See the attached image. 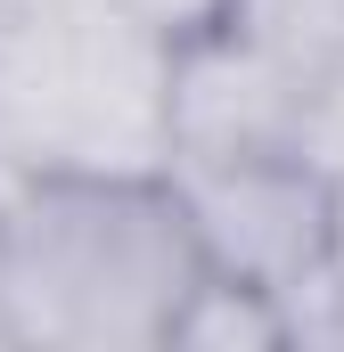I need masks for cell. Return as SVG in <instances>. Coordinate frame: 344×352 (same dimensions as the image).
I'll list each match as a JSON object with an SVG mask.
<instances>
[{"label":"cell","mask_w":344,"mask_h":352,"mask_svg":"<svg viewBox=\"0 0 344 352\" xmlns=\"http://www.w3.org/2000/svg\"><path fill=\"white\" fill-rule=\"evenodd\" d=\"M197 270L164 173H25L0 205V344L164 352Z\"/></svg>","instance_id":"6da1fadb"},{"label":"cell","mask_w":344,"mask_h":352,"mask_svg":"<svg viewBox=\"0 0 344 352\" xmlns=\"http://www.w3.org/2000/svg\"><path fill=\"white\" fill-rule=\"evenodd\" d=\"M0 148L25 173H164V25L123 0L8 8Z\"/></svg>","instance_id":"7a4b0ae2"},{"label":"cell","mask_w":344,"mask_h":352,"mask_svg":"<svg viewBox=\"0 0 344 352\" xmlns=\"http://www.w3.org/2000/svg\"><path fill=\"white\" fill-rule=\"evenodd\" d=\"M164 180L180 197V221H189L205 270L270 287L279 303L328 270L336 180H320L295 148L230 156V164H189V173H164Z\"/></svg>","instance_id":"3957f363"},{"label":"cell","mask_w":344,"mask_h":352,"mask_svg":"<svg viewBox=\"0 0 344 352\" xmlns=\"http://www.w3.org/2000/svg\"><path fill=\"white\" fill-rule=\"evenodd\" d=\"M295 90L303 82L279 58H262L255 41H238L213 16L164 33V173L287 148Z\"/></svg>","instance_id":"277c9868"},{"label":"cell","mask_w":344,"mask_h":352,"mask_svg":"<svg viewBox=\"0 0 344 352\" xmlns=\"http://www.w3.org/2000/svg\"><path fill=\"white\" fill-rule=\"evenodd\" d=\"M164 352H287V311L270 287L197 270L164 328Z\"/></svg>","instance_id":"5b68a950"},{"label":"cell","mask_w":344,"mask_h":352,"mask_svg":"<svg viewBox=\"0 0 344 352\" xmlns=\"http://www.w3.org/2000/svg\"><path fill=\"white\" fill-rule=\"evenodd\" d=\"M213 25H230L262 58H279L295 82L344 58V0H213Z\"/></svg>","instance_id":"8992f818"},{"label":"cell","mask_w":344,"mask_h":352,"mask_svg":"<svg viewBox=\"0 0 344 352\" xmlns=\"http://www.w3.org/2000/svg\"><path fill=\"white\" fill-rule=\"evenodd\" d=\"M287 148H295V156H303L320 180H344V58H328L320 74H303Z\"/></svg>","instance_id":"52a82bcc"},{"label":"cell","mask_w":344,"mask_h":352,"mask_svg":"<svg viewBox=\"0 0 344 352\" xmlns=\"http://www.w3.org/2000/svg\"><path fill=\"white\" fill-rule=\"evenodd\" d=\"M123 8H140V16H148V25H164V33L197 25V16H213V0H123Z\"/></svg>","instance_id":"ba28073f"},{"label":"cell","mask_w":344,"mask_h":352,"mask_svg":"<svg viewBox=\"0 0 344 352\" xmlns=\"http://www.w3.org/2000/svg\"><path fill=\"white\" fill-rule=\"evenodd\" d=\"M328 287H336V311H344V180H336V213H328Z\"/></svg>","instance_id":"9c48e42d"},{"label":"cell","mask_w":344,"mask_h":352,"mask_svg":"<svg viewBox=\"0 0 344 352\" xmlns=\"http://www.w3.org/2000/svg\"><path fill=\"white\" fill-rule=\"evenodd\" d=\"M0 16H8V0H0Z\"/></svg>","instance_id":"30bf717a"}]
</instances>
